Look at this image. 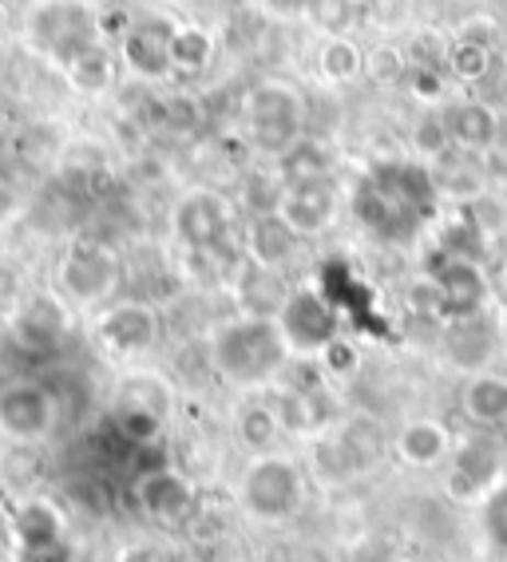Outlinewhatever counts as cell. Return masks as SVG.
Returning a JSON list of instances; mask_svg holds the SVG:
<instances>
[{
  "mask_svg": "<svg viewBox=\"0 0 507 562\" xmlns=\"http://www.w3.org/2000/svg\"><path fill=\"white\" fill-rule=\"evenodd\" d=\"M440 182L420 159H388L357 179L349 211L369 238L385 246H405L440 211Z\"/></svg>",
  "mask_w": 507,
  "mask_h": 562,
  "instance_id": "6da1fadb",
  "label": "cell"
},
{
  "mask_svg": "<svg viewBox=\"0 0 507 562\" xmlns=\"http://www.w3.org/2000/svg\"><path fill=\"white\" fill-rule=\"evenodd\" d=\"M206 352H211L214 376L243 392L270 389L294 364V352L285 345L274 317H250V313L214 325L206 337Z\"/></svg>",
  "mask_w": 507,
  "mask_h": 562,
  "instance_id": "7a4b0ae2",
  "label": "cell"
},
{
  "mask_svg": "<svg viewBox=\"0 0 507 562\" xmlns=\"http://www.w3.org/2000/svg\"><path fill=\"white\" fill-rule=\"evenodd\" d=\"M21 41L32 56L64 71L88 48L103 44L100 12L92 0H32L21 21Z\"/></svg>",
  "mask_w": 507,
  "mask_h": 562,
  "instance_id": "3957f363",
  "label": "cell"
},
{
  "mask_svg": "<svg viewBox=\"0 0 507 562\" xmlns=\"http://www.w3.org/2000/svg\"><path fill=\"white\" fill-rule=\"evenodd\" d=\"M388 436L385 428L373 420V416H346V420L329 424L322 436L309 448V468L305 472L314 480L329 483V487H341V483L365 480L376 472V463L385 460L388 452Z\"/></svg>",
  "mask_w": 507,
  "mask_h": 562,
  "instance_id": "277c9868",
  "label": "cell"
},
{
  "mask_svg": "<svg viewBox=\"0 0 507 562\" xmlns=\"http://www.w3.org/2000/svg\"><path fill=\"white\" fill-rule=\"evenodd\" d=\"M305 499H309V472L294 456L270 452V456H250L243 480H238V507L246 519L278 527L302 515Z\"/></svg>",
  "mask_w": 507,
  "mask_h": 562,
  "instance_id": "5b68a950",
  "label": "cell"
},
{
  "mask_svg": "<svg viewBox=\"0 0 507 562\" xmlns=\"http://www.w3.org/2000/svg\"><path fill=\"white\" fill-rule=\"evenodd\" d=\"M123 285V261L108 241L76 238L56 261V293L64 297L68 310H92L115 302Z\"/></svg>",
  "mask_w": 507,
  "mask_h": 562,
  "instance_id": "8992f818",
  "label": "cell"
},
{
  "mask_svg": "<svg viewBox=\"0 0 507 562\" xmlns=\"http://www.w3.org/2000/svg\"><path fill=\"white\" fill-rule=\"evenodd\" d=\"M243 127L254 151L278 159L305 135V100L294 83L262 80L246 91Z\"/></svg>",
  "mask_w": 507,
  "mask_h": 562,
  "instance_id": "52a82bcc",
  "label": "cell"
},
{
  "mask_svg": "<svg viewBox=\"0 0 507 562\" xmlns=\"http://www.w3.org/2000/svg\"><path fill=\"white\" fill-rule=\"evenodd\" d=\"M56 428H60V396L52 392V384L32 376L0 384V440L36 448L48 443Z\"/></svg>",
  "mask_w": 507,
  "mask_h": 562,
  "instance_id": "ba28073f",
  "label": "cell"
},
{
  "mask_svg": "<svg viewBox=\"0 0 507 562\" xmlns=\"http://www.w3.org/2000/svg\"><path fill=\"white\" fill-rule=\"evenodd\" d=\"M274 322L294 352V361H317L341 337V310L317 285H294Z\"/></svg>",
  "mask_w": 507,
  "mask_h": 562,
  "instance_id": "9c48e42d",
  "label": "cell"
},
{
  "mask_svg": "<svg viewBox=\"0 0 507 562\" xmlns=\"http://www.w3.org/2000/svg\"><path fill=\"white\" fill-rule=\"evenodd\" d=\"M174 408V389L162 372H127L115 384L112 416L127 440L147 443L162 432V424Z\"/></svg>",
  "mask_w": 507,
  "mask_h": 562,
  "instance_id": "30bf717a",
  "label": "cell"
},
{
  "mask_svg": "<svg viewBox=\"0 0 507 562\" xmlns=\"http://www.w3.org/2000/svg\"><path fill=\"white\" fill-rule=\"evenodd\" d=\"M95 341L103 352H112L120 361H135V357H147V352L159 345V310L151 302H139V297H120V302L103 305L92 322Z\"/></svg>",
  "mask_w": 507,
  "mask_h": 562,
  "instance_id": "8fae6325",
  "label": "cell"
},
{
  "mask_svg": "<svg viewBox=\"0 0 507 562\" xmlns=\"http://www.w3.org/2000/svg\"><path fill=\"white\" fill-rule=\"evenodd\" d=\"M432 285H437V322H464L484 313L487 297H492V281H487L484 266L472 258H448L440 254L437 266L428 270Z\"/></svg>",
  "mask_w": 507,
  "mask_h": 562,
  "instance_id": "7c38bea8",
  "label": "cell"
},
{
  "mask_svg": "<svg viewBox=\"0 0 507 562\" xmlns=\"http://www.w3.org/2000/svg\"><path fill=\"white\" fill-rule=\"evenodd\" d=\"M444 472H448L444 475L448 495L476 507V503L504 480V448L496 443V436L480 432V436H472V440L452 448Z\"/></svg>",
  "mask_w": 507,
  "mask_h": 562,
  "instance_id": "4fadbf2b",
  "label": "cell"
},
{
  "mask_svg": "<svg viewBox=\"0 0 507 562\" xmlns=\"http://www.w3.org/2000/svg\"><path fill=\"white\" fill-rule=\"evenodd\" d=\"M171 234L187 254L194 250H218L230 238V202L218 191L194 187L171 211Z\"/></svg>",
  "mask_w": 507,
  "mask_h": 562,
  "instance_id": "5bb4252c",
  "label": "cell"
},
{
  "mask_svg": "<svg viewBox=\"0 0 507 562\" xmlns=\"http://www.w3.org/2000/svg\"><path fill=\"white\" fill-rule=\"evenodd\" d=\"M171 21H135L120 32V44H115V56H120V68H127V76L143 83H159L167 76H174L171 64Z\"/></svg>",
  "mask_w": 507,
  "mask_h": 562,
  "instance_id": "9a60e30c",
  "label": "cell"
},
{
  "mask_svg": "<svg viewBox=\"0 0 507 562\" xmlns=\"http://www.w3.org/2000/svg\"><path fill=\"white\" fill-rule=\"evenodd\" d=\"M135 503L155 522H187L194 515V483L179 468H147L135 480Z\"/></svg>",
  "mask_w": 507,
  "mask_h": 562,
  "instance_id": "2e32d148",
  "label": "cell"
},
{
  "mask_svg": "<svg viewBox=\"0 0 507 562\" xmlns=\"http://www.w3.org/2000/svg\"><path fill=\"white\" fill-rule=\"evenodd\" d=\"M499 341H504V329L487 322L484 313H476V317L444 325L440 352H444V361L452 364V369L472 376V372L492 369V361H496V352H499Z\"/></svg>",
  "mask_w": 507,
  "mask_h": 562,
  "instance_id": "e0dca14e",
  "label": "cell"
},
{
  "mask_svg": "<svg viewBox=\"0 0 507 562\" xmlns=\"http://www.w3.org/2000/svg\"><path fill=\"white\" fill-rule=\"evenodd\" d=\"M341 211V194H337L334 179L325 182H302V187H285L282 202H278V214L290 222V231L297 238H317L337 222Z\"/></svg>",
  "mask_w": 507,
  "mask_h": 562,
  "instance_id": "ac0fdd59",
  "label": "cell"
},
{
  "mask_svg": "<svg viewBox=\"0 0 507 562\" xmlns=\"http://www.w3.org/2000/svg\"><path fill=\"white\" fill-rule=\"evenodd\" d=\"M452 448H457V440L448 432V424L432 420V416H416V420H408L393 436L396 460L413 468V472H437V468H444Z\"/></svg>",
  "mask_w": 507,
  "mask_h": 562,
  "instance_id": "d6986e66",
  "label": "cell"
},
{
  "mask_svg": "<svg viewBox=\"0 0 507 562\" xmlns=\"http://www.w3.org/2000/svg\"><path fill=\"white\" fill-rule=\"evenodd\" d=\"M460 412L480 432H496L507 424V376L496 369L472 372L460 384Z\"/></svg>",
  "mask_w": 507,
  "mask_h": 562,
  "instance_id": "ffe728a7",
  "label": "cell"
},
{
  "mask_svg": "<svg viewBox=\"0 0 507 562\" xmlns=\"http://www.w3.org/2000/svg\"><path fill=\"white\" fill-rule=\"evenodd\" d=\"M440 120H444L452 147H460V151H467V155L487 151V147H496V139H499V115H496V108L484 100L448 103V108L440 111Z\"/></svg>",
  "mask_w": 507,
  "mask_h": 562,
  "instance_id": "44dd1931",
  "label": "cell"
},
{
  "mask_svg": "<svg viewBox=\"0 0 507 562\" xmlns=\"http://www.w3.org/2000/svg\"><path fill=\"white\" fill-rule=\"evenodd\" d=\"M297 246H302V238L290 231V222H285L278 211L274 214H250V222H246L243 250H246V261H254V266L285 270V261H294Z\"/></svg>",
  "mask_w": 507,
  "mask_h": 562,
  "instance_id": "7402d4cb",
  "label": "cell"
},
{
  "mask_svg": "<svg viewBox=\"0 0 507 562\" xmlns=\"http://www.w3.org/2000/svg\"><path fill=\"white\" fill-rule=\"evenodd\" d=\"M290 290L294 285L282 278V270H266V266H254V261H243L238 273H234L238 313H250V317H278Z\"/></svg>",
  "mask_w": 507,
  "mask_h": 562,
  "instance_id": "603a6c76",
  "label": "cell"
},
{
  "mask_svg": "<svg viewBox=\"0 0 507 562\" xmlns=\"http://www.w3.org/2000/svg\"><path fill=\"white\" fill-rule=\"evenodd\" d=\"M12 539L21 547V559L44 551V547H56V542L68 539L64 515L48 499H21L12 512Z\"/></svg>",
  "mask_w": 507,
  "mask_h": 562,
  "instance_id": "cb8c5ba5",
  "label": "cell"
},
{
  "mask_svg": "<svg viewBox=\"0 0 507 562\" xmlns=\"http://www.w3.org/2000/svg\"><path fill=\"white\" fill-rule=\"evenodd\" d=\"M12 325H16L24 345L44 349L68 329V305H64V297H24L21 310L12 313Z\"/></svg>",
  "mask_w": 507,
  "mask_h": 562,
  "instance_id": "d4e9b609",
  "label": "cell"
},
{
  "mask_svg": "<svg viewBox=\"0 0 507 562\" xmlns=\"http://www.w3.org/2000/svg\"><path fill=\"white\" fill-rule=\"evenodd\" d=\"M64 80H68L71 91H80V95H108L120 80V56H115L112 44H95L80 56V60H71L68 68L60 71Z\"/></svg>",
  "mask_w": 507,
  "mask_h": 562,
  "instance_id": "484cf974",
  "label": "cell"
},
{
  "mask_svg": "<svg viewBox=\"0 0 507 562\" xmlns=\"http://www.w3.org/2000/svg\"><path fill=\"white\" fill-rule=\"evenodd\" d=\"M234 432H238V443H243L250 456H270V452H278L285 428L270 401H246L243 408H238V416H234Z\"/></svg>",
  "mask_w": 507,
  "mask_h": 562,
  "instance_id": "4316f807",
  "label": "cell"
},
{
  "mask_svg": "<svg viewBox=\"0 0 507 562\" xmlns=\"http://www.w3.org/2000/svg\"><path fill=\"white\" fill-rule=\"evenodd\" d=\"M278 179H282V187H302V182H325L334 179V155H329V147L317 139H297L290 151L278 155Z\"/></svg>",
  "mask_w": 507,
  "mask_h": 562,
  "instance_id": "83f0119b",
  "label": "cell"
},
{
  "mask_svg": "<svg viewBox=\"0 0 507 562\" xmlns=\"http://www.w3.org/2000/svg\"><path fill=\"white\" fill-rule=\"evenodd\" d=\"M314 68L325 83H353L357 76H365V52L357 48L353 36L334 32V36H325L322 48H317Z\"/></svg>",
  "mask_w": 507,
  "mask_h": 562,
  "instance_id": "f1b7e54d",
  "label": "cell"
},
{
  "mask_svg": "<svg viewBox=\"0 0 507 562\" xmlns=\"http://www.w3.org/2000/svg\"><path fill=\"white\" fill-rule=\"evenodd\" d=\"M214 52V36L203 29V24H174L171 32V64L174 71H183V76H199V71L211 68Z\"/></svg>",
  "mask_w": 507,
  "mask_h": 562,
  "instance_id": "f546056e",
  "label": "cell"
},
{
  "mask_svg": "<svg viewBox=\"0 0 507 562\" xmlns=\"http://www.w3.org/2000/svg\"><path fill=\"white\" fill-rule=\"evenodd\" d=\"M476 522L487 542V551L507 559V475L476 503Z\"/></svg>",
  "mask_w": 507,
  "mask_h": 562,
  "instance_id": "4dcf8cb0",
  "label": "cell"
},
{
  "mask_svg": "<svg viewBox=\"0 0 507 562\" xmlns=\"http://www.w3.org/2000/svg\"><path fill=\"white\" fill-rule=\"evenodd\" d=\"M448 71L464 83L484 80L487 71H492V48L472 44V41H452L448 44Z\"/></svg>",
  "mask_w": 507,
  "mask_h": 562,
  "instance_id": "1f68e13d",
  "label": "cell"
},
{
  "mask_svg": "<svg viewBox=\"0 0 507 562\" xmlns=\"http://www.w3.org/2000/svg\"><path fill=\"white\" fill-rule=\"evenodd\" d=\"M365 76L376 83H396L401 76H408V52L393 48V44H376L373 52H365Z\"/></svg>",
  "mask_w": 507,
  "mask_h": 562,
  "instance_id": "d6a6232c",
  "label": "cell"
},
{
  "mask_svg": "<svg viewBox=\"0 0 507 562\" xmlns=\"http://www.w3.org/2000/svg\"><path fill=\"white\" fill-rule=\"evenodd\" d=\"M29 297L24 290V270L21 261H12L9 254H0V313H16Z\"/></svg>",
  "mask_w": 507,
  "mask_h": 562,
  "instance_id": "836d02e7",
  "label": "cell"
},
{
  "mask_svg": "<svg viewBox=\"0 0 507 562\" xmlns=\"http://www.w3.org/2000/svg\"><path fill=\"white\" fill-rule=\"evenodd\" d=\"M413 139H416V151L425 155V159H444L452 151V139H448V127L440 115H428V120L416 123Z\"/></svg>",
  "mask_w": 507,
  "mask_h": 562,
  "instance_id": "e575fe53",
  "label": "cell"
},
{
  "mask_svg": "<svg viewBox=\"0 0 507 562\" xmlns=\"http://www.w3.org/2000/svg\"><path fill=\"white\" fill-rule=\"evenodd\" d=\"M317 369H322L325 376H353V372L361 369V352H357L353 341L337 337V341L317 357Z\"/></svg>",
  "mask_w": 507,
  "mask_h": 562,
  "instance_id": "d590c367",
  "label": "cell"
},
{
  "mask_svg": "<svg viewBox=\"0 0 507 562\" xmlns=\"http://www.w3.org/2000/svg\"><path fill=\"white\" fill-rule=\"evenodd\" d=\"M448 64V44L432 32L416 36L413 48H408V68H444Z\"/></svg>",
  "mask_w": 507,
  "mask_h": 562,
  "instance_id": "8d00e7d4",
  "label": "cell"
},
{
  "mask_svg": "<svg viewBox=\"0 0 507 562\" xmlns=\"http://www.w3.org/2000/svg\"><path fill=\"white\" fill-rule=\"evenodd\" d=\"M408 76H413L416 100H425V103L444 100V68H413Z\"/></svg>",
  "mask_w": 507,
  "mask_h": 562,
  "instance_id": "74e56055",
  "label": "cell"
},
{
  "mask_svg": "<svg viewBox=\"0 0 507 562\" xmlns=\"http://www.w3.org/2000/svg\"><path fill=\"white\" fill-rule=\"evenodd\" d=\"M24 218V194L9 179H0V234Z\"/></svg>",
  "mask_w": 507,
  "mask_h": 562,
  "instance_id": "f35d334b",
  "label": "cell"
},
{
  "mask_svg": "<svg viewBox=\"0 0 507 562\" xmlns=\"http://www.w3.org/2000/svg\"><path fill=\"white\" fill-rule=\"evenodd\" d=\"M460 41H472V44H484V48H492V44H496V24H487V21L464 24V32H460Z\"/></svg>",
  "mask_w": 507,
  "mask_h": 562,
  "instance_id": "ab89813d",
  "label": "cell"
},
{
  "mask_svg": "<svg viewBox=\"0 0 507 562\" xmlns=\"http://www.w3.org/2000/svg\"><path fill=\"white\" fill-rule=\"evenodd\" d=\"M159 551L162 547H127V551L120 554V562H155Z\"/></svg>",
  "mask_w": 507,
  "mask_h": 562,
  "instance_id": "60d3db41",
  "label": "cell"
},
{
  "mask_svg": "<svg viewBox=\"0 0 507 562\" xmlns=\"http://www.w3.org/2000/svg\"><path fill=\"white\" fill-rule=\"evenodd\" d=\"M274 12H305V9H314V0H266Z\"/></svg>",
  "mask_w": 507,
  "mask_h": 562,
  "instance_id": "b9f144b4",
  "label": "cell"
},
{
  "mask_svg": "<svg viewBox=\"0 0 507 562\" xmlns=\"http://www.w3.org/2000/svg\"><path fill=\"white\" fill-rule=\"evenodd\" d=\"M155 562H194V554L174 551V547H171V551H159V559H155Z\"/></svg>",
  "mask_w": 507,
  "mask_h": 562,
  "instance_id": "7bdbcfd3",
  "label": "cell"
},
{
  "mask_svg": "<svg viewBox=\"0 0 507 562\" xmlns=\"http://www.w3.org/2000/svg\"><path fill=\"white\" fill-rule=\"evenodd\" d=\"M504 337H507V313H504Z\"/></svg>",
  "mask_w": 507,
  "mask_h": 562,
  "instance_id": "ee69618b",
  "label": "cell"
},
{
  "mask_svg": "<svg viewBox=\"0 0 507 562\" xmlns=\"http://www.w3.org/2000/svg\"><path fill=\"white\" fill-rule=\"evenodd\" d=\"M0 24H4V12H0Z\"/></svg>",
  "mask_w": 507,
  "mask_h": 562,
  "instance_id": "f6af8a7d",
  "label": "cell"
},
{
  "mask_svg": "<svg viewBox=\"0 0 507 562\" xmlns=\"http://www.w3.org/2000/svg\"><path fill=\"white\" fill-rule=\"evenodd\" d=\"M0 254H4V246H0Z\"/></svg>",
  "mask_w": 507,
  "mask_h": 562,
  "instance_id": "bcb514c9",
  "label": "cell"
}]
</instances>
